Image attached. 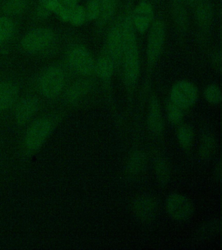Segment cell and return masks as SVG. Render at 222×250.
I'll list each match as a JSON object with an SVG mask.
<instances>
[{
	"label": "cell",
	"instance_id": "obj_11",
	"mask_svg": "<svg viewBox=\"0 0 222 250\" xmlns=\"http://www.w3.org/2000/svg\"><path fill=\"white\" fill-rule=\"evenodd\" d=\"M135 30L141 34H144L150 28L154 19L153 7L149 2L142 1L138 3L131 15Z\"/></svg>",
	"mask_w": 222,
	"mask_h": 250
},
{
	"label": "cell",
	"instance_id": "obj_27",
	"mask_svg": "<svg viewBox=\"0 0 222 250\" xmlns=\"http://www.w3.org/2000/svg\"><path fill=\"white\" fill-rule=\"evenodd\" d=\"M87 21L85 7L80 5H76L71 9L68 22L74 26H81Z\"/></svg>",
	"mask_w": 222,
	"mask_h": 250
},
{
	"label": "cell",
	"instance_id": "obj_1",
	"mask_svg": "<svg viewBox=\"0 0 222 250\" xmlns=\"http://www.w3.org/2000/svg\"><path fill=\"white\" fill-rule=\"evenodd\" d=\"M123 31V74L125 82L129 88L134 87L138 82L140 71L136 30L133 26L131 15H127L121 21Z\"/></svg>",
	"mask_w": 222,
	"mask_h": 250
},
{
	"label": "cell",
	"instance_id": "obj_21",
	"mask_svg": "<svg viewBox=\"0 0 222 250\" xmlns=\"http://www.w3.org/2000/svg\"><path fill=\"white\" fill-rule=\"evenodd\" d=\"M80 1V0H53V12L61 21L68 22L71 9L78 5Z\"/></svg>",
	"mask_w": 222,
	"mask_h": 250
},
{
	"label": "cell",
	"instance_id": "obj_6",
	"mask_svg": "<svg viewBox=\"0 0 222 250\" xmlns=\"http://www.w3.org/2000/svg\"><path fill=\"white\" fill-rule=\"evenodd\" d=\"M67 60L73 70L78 74L88 76L94 72L95 61L92 53L84 46L71 48L67 54Z\"/></svg>",
	"mask_w": 222,
	"mask_h": 250
},
{
	"label": "cell",
	"instance_id": "obj_26",
	"mask_svg": "<svg viewBox=\"0 0 222 250\" xmlns=\"http://www.w3.org/2000/svg\"><path fill=\"white\" fill-rule=\"evenodd\" d=\"M15 25L11 19L7 17H0V39L1 41L10 40L15 33Z\"/></svg>",
	"mask_w": 222,
	"mask_h": 250
},
{
	"label": "cell",
	"instance_id": "obj_10",
	"mask_svg": "<svg viewBox=\"0 0 222 250\" xmlns=\"http://www.w3.org/2000/svg\"><path fill=\"white\" fill-rule=\"evenodd\" d=\"M123 31L121 22L117 23L108 32L106 44V54L109 56L117 66L122 61Z\"/></svg>",
	"mask_w": 222,
	"mask_h": 250
},
{
	"label": "cell",
	"instance_id": "obj_4",
	"mask_svg": "<svg viewBox=\"0 0 222 250\" xmlns=\"http://www.w3.org/2000/svg\"><path fill=\"white\" fill-rule=\"evenodd\" d=\"M166 34V26L162 21L152 22L147 43V61L148 66H153L159 59L165 42Z\"/></svg>",
	"mask_w": 222,
	"mask_h": 250
},
{
	"label": "cell",
	"instance_id": "obj_13",
	"mask_svg": "<svg viewBox=\"0 0 222 250\" xmlns=\"http://www.w3.org/2000/svg\"><path fill=\"white\" fill-rule=\"evenodd\" d=\"M148 125L150 132L156 136L162 134L164 131V121L159 102L155 97L150 102L148 117Z\"/></svg>",
	"mask_w": 222,
	"mask_h": 250
},
{
	"label": "cell",
	"instance_id": "obj_8",
	"mask_svg": "<svg viewBox=\"0 0 222 250\" xmlns=\"http://www.w3.org/2000/svg\"><path fill=\"white\" fill-rule=\"evenodd\" d=\"M166 206L169 216L176 221L188 220L194 212L192 201L179 193L169 195L166 199Z\"/></svg>",
	"mask_w": 222,
	"mask_h": 250
},
{
	"label": "cell",
	"instance_id": "obj_31",
	"mask_svg": "<svg viewBox=\"0 0 222 250\" xmlns=\"http://www.w3.org/2000/svg\"><path fill=\"white\" fill-rule=\"evenodd\" d=\"M36 12L38 18H47L53 12V0H40Z\"/></svg>",
	"mask_w": 222,
	"mask_h": 250
},
{
	"label": "cell",
	"instance_id": "obj_12",
	"mask_svg": "<svg viewBox=\"0 0 222 250\" xmlns=\"http://www.w3.org/2000/svg\"><path fill=\"white\" fill-rule=\"evenodd\" d=\"M39 107V102L36 97L28 96L22 99L17 104L15 110V120L19 125L28 123Z\"/></svg>",
	"mask_w": 222,
	"mask_h": 250
},
{
	"label": "cell",
	"instance_id": "obj_3",
	"mask_svg": "<svg viewBox=\"0 0 222 250\" xmlns=\"http://www.w3.org/2000/svg\"><path fill=\"white\" fill-rule=\"evenodd\" d=\"M65 81V73L62 69L58 66H51L40 75L38 88L45 98H56L62 92Z\"/></svg>",
	"mask_w": 222,
	"mask_h": 250
},
{
	"label": "cell",
	"instance_id": "obj_22",
	"mask_svg": "<svg viewBox=\"0 0 222 250\" xmlns=\"http://www.w3.org/2000/svg\"><path fill=\"white\" fill-rule=\"evenodd\" d=\"M100 4V16L98 19L100 26H104L113 17L116 10L118 0H99Z\"/></svg>",
	"mask_w": 222,
	"mask_h": 250
},
{
	"label": "cell",
	"instance_id": "obj_19",
	"mask_svg": "<svg viewBox=\"0 0 222 250\" xmlns=\"http://www.w3.org/2000/svg\"><path fill=\"white\" fill-rule=\"evenodd\" d=\"M146 166V156L145 153L135 150L129 156L127 168L132 175H138L143 172Z\"/></svg>",
	"mask_w": 222,
	"mask_h": 250
},
{
	"label": "cell",
	"instance_id": "obj_30",
	"mask_svg": "<svg viewBox=\"0 0 222 250\" xmlns=\"http://www.w3.org/2000/svg\"><path fill=\"white\" fill-rule=\"evenodd\" d=\"M87 20L97 21L100 16V4L99 0H89L85 7Z\"/></svg>",
	"mask_w": 222,
	"mask_h": 250
},
{
	"label": "cell",
	"instance_id": "obj_32",
	"mask_svg": "<svg viewBox=\"0 0 222 250\" xmlns=\"http://www.w3.org/2000/svg\"><path fill=\"white\" fill-rule=\"evenodd\" d=\"M220 222L217 221H213L206 224L205 226L203 227L202 230H201V234H204V235H211L214 232L218 230L220 228Z\"/></svg>",
	"mask_w": 222,
	"mask_h": 250
},
{
	"label": "cell",
	"instance_id": "obj_29",
	"mask_svg": "<svg viewBox=\"0 0 222 250\" xmlns=\"http://www.w3.org/2000/svg\"><path fill=\"white\" fill-rule=\"evenodd\" d=\"M166 112L169 122L173 124L181 123L184 116L183 109L169 100L166 105Z\"/></svg>",
	"mask_w": 222,
	"mask_h": 250
},
{
	"label": "cell",
	"instance_id": "obj_23",
	"mask_svg": "<svg viewBox=\"0 0 222 250\" xmlns=\"http://www.w3.org/2000/svg\"><path fill=\"white\" fill-rule=\"evenodd\" d=\"M215 149V140L210 133H206L202 137L199 148V155L200 158L204 160H208L211 158Z\"/></svg>",
	"mask_w": 222,
	"mask_h": 250
},
{
	"label": "cell",
	"instance_id": "obj_2",
	"mask_svg": "<svg viewBox=\"0 0 222 250\" xmlns=\"http://www.w3.org/2000/svg\"><path fill=\"white\" fill-rule=\"evenodd\" d=\"M56 126V120L50 116L40 118L28 127L23 139V149L28 155L37 152Z\"/></svg>",
	"mask_w": 222,
	"mask_h": 250
},
{
	"label": "cell",
	"instance_id": "obj_28",
	"mask_svg": "<svg viewBox=\"0 0 222 250\" xmlns=\"http://www.w3.org/2000/svg\"><path fill=\"white\" fill-rule=\"evenodd\" d=\"M204 96L206 102L212 104H219L222 102V92L216 84H210L204 91Z\"/></svg>",
	"mask_w": 222,
	"mask_h": 250
},
{
	"label": "cell",
	"instance_id": "obj_24",
	"mask_svg": "<svg viewBox=\"0 0 222 250\" xmlns=\"http://www.w3.org/2000/svg\"><path fill=\"white\" fill-rule=\"evenodd\" d=\"M28 5V0H9L3 6V11L9 16H17L24 13Z\"/></svg>",
	"mask_w": 222,
	"mask_h": 250
},
{
	"label": "cell",
	"instance_id": "obj_20",
	"mask_svg": "<svg viewBox=\"0 0 222 250\" xmlns=\"http://www.w3.org/2000/svg\"><path fill=\"white\" fill-rule=\"evenodd\" d=\"M154 170L156 178L160 184L168 183L171 178V166L169 161L163 157L156 159L154 164Z\"/></svg>",
	"mask_w": 222,
	"mask_h": 250
},
{
	"label": "cell",
	"instance_id": "obj_33",
	"mask_svg": "<svg viewBox=\"0 0 222 250\" xmlns=\"http://www.w3.org/2000/svg\"><path fill=\"white\" fill-rule=\"evenodd\" d=\"M183 1L185 3V5L194 8V7L198 3L199 0H183Z\"/></svg>",
	"mask_w": 222,
	"mask_h": 250
},
{
	"label": "cell",
	"instance_id": "obj_7",
	"mask_svg": "<svg viewBox=\"0 0 222 250\" xmlns=\"http://www.w3.org/2000/svg\"><path fill=\"white\" fill-rule=\"evenodd\" d=\"M54 37V33L50 29H35L24 36L21 42V46L24 51L29 53L41 51L52 43Z\"/></svg>",
	"mask_w": 222,
	"mask_h": 250
},
{
	"label": "cell",
	"instance_id": "obj_15",
	"mask_svg": "<svg viewBox=\"0 0 222 250\" xmlns=\"http://www.w3.org/2000/svg\"><path fill=\"white\" fill-rule=\"evenodd\" d=\"M19 94L18 86L11 82H0V112L10 108L17 102Z\"/></svg>",
	"mask_w": 222,
	"mask_h": 250
},
{
	"label": "cell",
	"instance_id": "obj_9",
	"mask_svg": "<svg viewBox=\"0 0 222 250\" xmlns=\"http://www.w3.org/2000/svg\"><path fill=\"white\" fill-rule=\"evenodd\" d=\"M132 210L135 216L140 220L149 222L153 220L157 214V202L152 195H140L133 201Z\"/></svg>",
	"mask_w": 222,
	"mask_h": 250
},
{
	"label": "cell",
	"instance_id": "obj_5",
	"mask_svg": "<svg viewBox=\"0 0 222 250\" xmlns=\"http://www.w3.org/2000/svg\"><path fill=\"white\" fill-rule=\"evenodd\" d=\"M198 87L187 80H181L173 84L170 91V100L182 109L194 105L198 98Z\"/></svg>",
	"mask_w": 222,
	"mask_h": 250
},
{
	"label": "cell",
	"instance_id": "obj_14",
	"mask_svg": "<svg viewBox=\"0 0 222 250\" xmlns=\"http://www.w3.org/2000/svg\"><path fill=\"white\" fill-rule=\"evenodd\" d=\"M195 19L197 24L203 30L210 28L214 17V9L209 0H199L194 7Z\"/></svg>",
	"mask_w": 222,
	"mask_h": 250
},
{
	"label": "cell",
	"instance_id": "obj_25",
	"mask_svg": "<svg viewBox=\"0 0 222 250\" xmlns=\"http://www.w3.org/2000/svg\"><path fill=\"white\" fill-rule=\"evenodd\" d=\"M177 139L183 148L188 149L192 146L194 140V131L188 125H182L177 129Z\"/></svg>",
	"mask_w": 222,
	"mask_h": 250
},
{
	"label": "cell",
	"instance_id": "obj_34",
	"mask_svg": "<svg viewBox=\"0 0 222 250\" xmlns=\"http://www.w3.org/2000/svg\"><path fill=\"white\" fill-rule=\"evenodd\" d=\"M1 39H0V43H1Z\"/></svg>",
	"mask_w": 222,
	"mask_h": 250
},
{
	"label": "cell",
	"instance_id": "obj_18",
	"mask_svg": "<svg viewBox=\"0 0 222 250\" xmlns=\"http://www.w3.org/2000/svg\"><path fill=\"white\" fill-rule=\"evenodd\" d=\"M90 90V83L87 81H78L67 90L65 100L71 104H74L86 96Z\"/></svg>",
	"mask_w": 222,
	"mask_h": 250
},
{
	"label": "cell",
	"instance_id": "obj_16",
	"mask_svg": "<svg viewBox=\"0 0 222 250\" xmlns=\"http://www.w3.org/2000/svg\"><path fill=\"white\" fill-rule=\"evenodd\" d=\"M170 10L173 22L179 32H186L188 28V17L183 0H170Z\"/></svg>",
	"mask_w": 222,
	"mask_h": 250
},
{
	"label": "cell",
	"instance_id": "obj_17",
	"mask_svg": "<svg viewBox=\"0 0 222 250\" xmlns=\"http://www.w3.org/2000/svg\"><path fill=\"white\" fill-rule=\"evenodd\" d=\"M115 67L113 60L105 53L95 62L94 72L102 81H108L112 77Z\"/></svg>",
	"mask_w": 222,
	"mask_h": 250
}]
</instances>
